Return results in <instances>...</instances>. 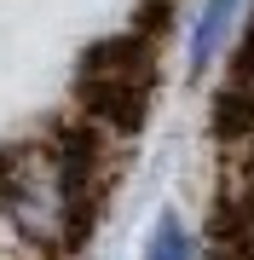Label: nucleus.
I'll return each instance as SVG.
<instances>
[{
    "label": "nucleus",
    "mask_w": 254,
    "mask_h": 260,
    "mask_svg": "<svg viewBox=\"0 0 254 260\" xmlns=\"http://www.w3.org/2000/svg\"><path fill=\"white\" fill-rule=\"evenodd\" d=\"M243 12H248V0H202V12H197V23H191V70H208L220 52H226V41L237 35V23H243Z\"/></svg>",
    "instance_id": "obj_1"
},
{
    "label": "nucleus",
    "mask_w": 254,
    "mask_h": 260,
    "mask_svg": "<svg viewBox=\"0 0 254 260\" xmlns=\"http://www.w3.org/2000/svg\"><path fill=\"white\" fill-rule=\"evenodd\" d=\"M139 260H197V237L185 232L179 214H162V220L151 225V243H144Z\"/></svg>",
    "instance_id": "obj_2"
}]
</instances>
